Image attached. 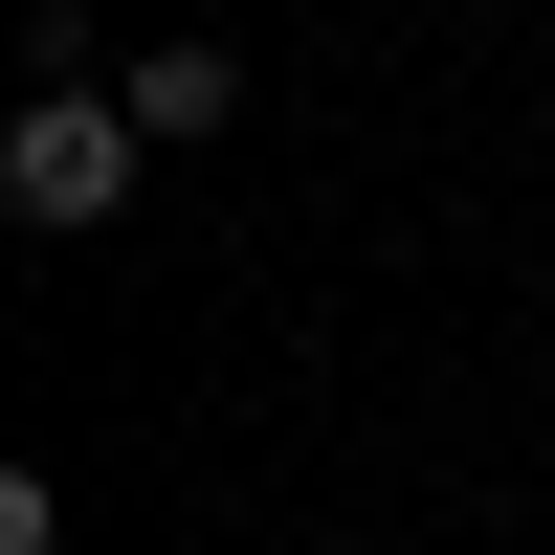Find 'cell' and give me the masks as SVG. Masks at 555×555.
<instances>
[{"label":"cell","instance_id":"6da1fadb","mask_svg":"<svg viewBox=\"0 0 555 555\" xmlns=\"http://www.w3.org/2000/svg\"><path fill=\"white\" fill-rule=\"evenodd\" d=\"M133 89H23L0 112V222H44V245H89V222H133Z\"/></svg>","mask_w":555,"mask_h":555},{"label":"cell","instance_id":"7a4b0ae2","mask_svg":"<svg viewBox=\"0 0 555 555\" xmlns=\"http://www.w3.org/2000/svg\"><path fill=\"white\" fill-rule=\"evenodd\" d=\"M133 133H156V156H201V133H245V44H133Z\"/></svg>","mask_w":555,"mask_h":555}]
</instances>
